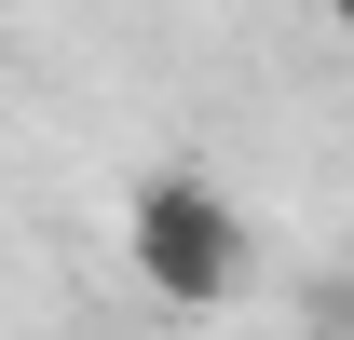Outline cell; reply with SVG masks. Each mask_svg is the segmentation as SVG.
<instances>
[{
  "instance_id": "2",
  "label": "cell",
  "mask_w": 354,
  "mask_h": 340,
  "mask_svg": "<svg viewBox=\"0 0 354 340\" xmlns=\"http://www.w3.org/2000/svg\"><path fill=\"white\" fill-rule=\"evenodd\" d=\"M327 28H341V41H354V0H327Z\"/></svg>"
},
{
  "instance_id": "1",
  "label": "cell",
  "mask_w": 354,
  "mask_h": 340,
  "mask_svg": "<svg viewBox=\"0 0 354 340\" xmlns=\"http://www.w3.org/2000/svg\"><path fill=\"white\" fill-rule=\"evenodd\" d=\"M123 258H136V286L164 299V313H218V299H245V218H232L218 177H136V205H123Z\"/></svg>"
}]
</instances>
